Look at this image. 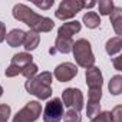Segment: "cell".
Wrapping results in <instances>:
<instances>
[{"label":"cell","mask_w":122,"mask_h":122,"mask_svg":"<svg viewBox=\"0 0 122 122\" xmlns=\"http://www.w3.org/2000/svg\"><path fill=\"white\" fill-rule=\"evenodd\" d=\"M81 121H82V118H81L79 112L75 109H69L63 115V122H81Z\"/></svg>","instance_id":"obj_21"},{"label":"cell","mask_w":122,"mask_h":122,"mask_svg":"<svg viewBox=\"0 0 122 122\" xmlns=\"http://www.w3.org/2000/svg\"><path fill=\"white\" fill-rule=\"evenodd\" d=\"M53 0H47V2H33V5L35 6H37V7H40V9H43V10H47V9H50L52 6H53Z\"/></svg>","instance_id":"obj_26"},{"label":"cell","mask_w":122,"mask_h":122,"mask_svg":"<svg viewBox=\"0 0 122 122\" xmlns=\"http://www.w3.org/2000/svg\"><path fill=\"white\" fill-rule=\"evenodd\" d=\"M10 113H12V109L7 103L0 105V122H7L10 118Z\"/></svg>","instance_id":"obj_23"},{"label":"cell","mask_w":122,"mask_h":122,"mask_svg":"<svg viewBox=\"0 0 122 122\" xmlns=\"http://www.w3.org/2000/svg\"><path fill=\"white\" fill-rule=\"evenodd\" d=\"M72 46H73V39L72 37H60V36H57L56 40H55L53 52L69 53V52H72Z\"/></svg>","instance_id":"obj_14"},{"label":"cell","mask_w":122,"mask_h":122,"mask_svg":"<svg viewBox=\"0 0 122 122\" xmlns=\"http://www.w3.org/2000/svg\"><path fill=\"white\" fill-rule=\"evenodd\" d=\"M6 40V26L3 22H0V43Z\"/></svg>","instance_id":"obj_27"},{"label":"cell","mask_w":122,"mask_h":122,"mask_svg":"<svg viewBox=\"0 0 122 122\" xmlns=\"http://www.w3.org/2000/svg\"><path fill=\"white\" fill-rule=\"evenodd\" d=\"M37 65H35L33 62L32 63H29V65H26L25 68H23V71H22V75L26 78V79H30V78H33V76H36V73H37Z\"/></svg>","instance_id":"obj_22"},{"label":"cell","mask_w":122,"mask_h":122,"mask_svg":"<svg viewBox=\"0 0 122 122\" xmlns=\"http://www.w3.org/2000/svg\"><path fill=\"white\" fill-rule=\"evenodd\" d=\"M91 122H113V121L111 118V112L105 111V112H99L95 118H92Z\"/></svg>","instance_id":"obj_24"},{"label":"cell","mask_w":122,"mask_h":122,"mask_svg":"<svg viewBox=\"0 0 122 122\" xmlns=\"http://www.w3.org/2000/svg\"><path fill=\"white\" fill-rule=\"evenodd\" d=\"M42 115V103L37 101H30L26 103L25 108H22L15 116L13 122H35Z\"/></svg>","instance_id":"obj_5"},{"label":"cell","mask_w":122,"mask_h":122,"mask_svg":"<svg viewBox=\"0 0 122 122\" xmlns=\"http://www.w3.org/2000/svg\"><path fill=\"white\" fill-rule=\"evenodd\" d=\"M96 3L95 2H89V3H83V9H88V7H93Z\"/></svg>","instance_id":"obj_29"},{"label":"cell","mask_w":122,"mask_h":122,"mask_svg":"<svg viewBox=\"0 0 122 122\" xmlns=\"http://www.w3.org/2000/svg\"><path fill=\"white\" fill-rule=\"evenodd\" d=\"M26 32L22 29H13L6 35V42L10 47H17L23 45V39H25Z\"/></svg>","instance_id":"obj_13"},{"label":"cell","mask_w":122,"mask_h":122,"mask_svg":"<svg viewBox=\"0 0 122 122\" xmlns=\"http://www.w3.org/2000/svg\"><path fill=\"white\" fill-rule=\"evenodd\" d=\"M53 73L59 82H69L78 75V66L75 63L65 62V63H60L59 66H56Z\"/></svg>","instance_id":"obj_9"},{"label":"cell","mask_w":122,"mask_h":122,"mask_svg":"<svg viewBox=\"0 0 122 122\" xmlns=\"http://www.w3.org/2000/svg\"><path fill=\"white\" fill-rule=\"evenodd\" d=\"M113 2L112 0H101L98 3V9H99V13L103 15V16H109L113 10Z\"/></svg>","instance_id":"obj_20"},{"label":"cell","mask_w":122,"mask_h":122,"mask_svg":"<svg viewBox=\"0 0 122 122\" xmlns=\"http://www.w3.org/2000/svg\"><path fill=\"white\" fill-rule=\"evenodd\" d=\"M62 103L71 109L75 111H81L83 108V95L81 92V89L78 88H68L62 92Z\"/></svg>","instance_id":"obj_7"},{"label":"cell","mask_w":122,"mask_h":122,"mask_svg":"<svg viewBox=\"0 0 122 122\" xmlns=\"http://www.w3.org/2000/svg\"><path fill=\"white\" fill-rule=\"evenodd\" d=\"M111 118L113 122H122V106L118 105L111 111Z\"/></svg>","instance_id":"obj_25"},{"label":"cell","mask_w":122,"mask_h":122,"mask_svg":"<svg viewBox=\"0 0 122 122\" xmlns=\"http://www.w3.org/2000/svg\"><path fill=\"white\" fill-rule=\"evenodd\" d=\"M85 78H86V85L89 89H95V88H102L103 83V78H102V72L99 68L92 66L88 68L85 72Z\"/></svg>","instance_id":"obj_11"},{"label":"cell","mask_w":122,"mask_h":122,"mask_svg":"<svg viewBox=\"0 0 122 122\" xmlns=\"http://www.w3.org/2000/svg\"><path fill=\"white\" fill-rule=\"evenodd\" d=\"M101 98H102V88L89 89V98H88V106H86V115L92 119L101 112Z\"/></svg>","instance_id":"obj_10"},{"label":"cell","mask_w":122,"mask_h":122,"mask_svg":"<svg viewBox=\"0 0 122 122\" xmlns=\"http://www.w3.org/2000/svg\"><path fill=\"white\" fill-rule=\"evenodd\" d=\"M108 89L112 95H119L122 92V76L121 75H115L112 76V79L109 81Z\"/></svg>","instance_id":"obj_19"},{"label":"cell","mask_w":122,"mask_h":122,"mask_svg":"<svg viewBox=\"0 0 122 122\" xmlns=\"http://www.w3.org/2000/svg\"><path fill=\"white\" fill-rule=\"evenodd\" d=\"M33 62V56L27 52H22V53H16L12 57V63L7 66V69L5 71V75L7 78H15L19 73H22L23 68L29 63Z\"/></svg>","instance_id":"obj_6"},{"label":"cell","mask_w":122,"mask_h":122,"mask_svg":"<svg viewBox=\"0 0 122 122\" xmlns=\"http://www.w3.org/2000/svg\"><path fill=\"white\" fill-rule=\"evenodd\" d=\"M62 118H63V103L59 98H53L45 106L43 121L45 122H59Z\"/></svg>","instance_id":"obj_8"},{"label":"cell","mask_w":122,"mask_h":122,"mask_svg":"<svg viewBox=\"0 0 122 122\" xmlns=\"http://www.w3.org/2000/svg\"><path fill=\"white\" fill-rule=\"evenodd\" d=\"M2 95H3V88L0 86V96H2Z\"/></svg>","instance_id":"obj_30"},{"label":"cell","mask_w":122,"mask_h":122,"mask_svg":"<svg viewBox=\"0 0 122 122\" xmlns=\"http://www.w3.org/2000/svg\"><path fill=\"white\" fill-rule=\"evenodd\" d=\"M121 59H122V56H118V57L113 59V65H115V69H116V71H121V69H122V68H121Z\"/></svg>","instance_id":"obj_28"},{"label":"cell","mask_w":122,"mask_h":122,"mask_svg":"<svg viewBox=\"0 0 122 122\" xmlns=\"http://www.w3.org/2000/svg\"><path fill=\"white\" fill-rule=\"evenodd\" d=\"M83 23H85V26L89 27V29H96V27H99V25H101V17H99V15L95 13V12H88V13L83 15Z\"/></svg>","instance_id":"obj_18"},{"label":"cell","mask_w":122,"mask_h":122,"mask_svg":"<svg viewBox=\"0 0 122 122\" xmlns=\"http://www.w3.org/2000/svg\"><path fill=\"white\" fill-rule=\"evenodd\" d=\"M81 29H82L81 22H78V20H72V22L63 23L62 26L57 29V36H60V37H72L75 33L81 32Z\"/></svg>","instance_id":"obj_12"},{"label":"cell","mask_w":122,"mask_h":122,"mask_svg":"<svg viewBox=\"0 0 122 122\" xmlns=\"http://www.w3.org/2000/svg\"><path fill=\"white\" fill-rule=\"evenodd\" d=\"M83 3L85 2H82V0H63L55 12V16L60 20L72 19L83 9Z\"/></svg>","instance_id":"obj_4"},{"label":"cell","mask_w":122,"mask_h":122,"mask_svg":"<svg viewBox=\"0 0 122 122\" xmlns=\"http://www.w3.org/2000/svg\"><path fill=\"white\" fill-rule=\"evenodd\" d=\"M52 79H53V75L50 72H42L27 79L25 83V88L27 93L35 95L37 99H47L52 96V88H50Z\"/></svg>","instance_id":"obj_2"},{"label":"cell","mask_w":122,"mask_h":122,"mask_svg":"<svg viewBox=\"0 0 122 122\" xmlns=\"http://www.w3.org/2000/svg\"><path fill=\"white\" fill-rule=\"evenodd\" d=\"M121 49H122V39L118 37V36L111 37V39L106 42V45H105V50H106V53H108L109 56H113V55L119 53Z\"/></svg>","instance_id":"obj_17"},{"label":"cell","mask_w":122,"mask_h":122,"mask_svg":"<svg viewBox=\"0 0 122 122\" xmlns=\"http://www.w3.org/2000/svg\"><path fill=\"white\" fill-rule=\"evenodd\" d=\"M13 17L19 22H23L25 25H27L30 27V30L36 32V33H47L53 29L55 23L50 17H45L37 15L36 12H33L29 6L17 3L13 7Z\"/></svg>","instance_id":"obj_1"},{"label":"cell","mask_w":122,"mask_h":122,"mask_svg":"<svg viewBox=\"0 0 122 122\" xmlns=\"http://www.w3.org/2000/svg\"><path fill=\"white\" fill-rule=\"evenodd\" d=\"M39 42H40V35L33 32V30H29L26 32L25 35V39H23V47L26 50H35L37 46H39Z\"/></svg>","instance_id":"obj_15"},{"label":"cell","mask_w":122,"mask_h":122,"mask_svg":"<svg viewBox=\"0 0 122 122\" xmlns=\"http://www.w3.org/2000/svg\"><path fill=\"white\" fill-rule=\"evenodd\" d=\"M109 16H111V23H112L118 37H121V35H122V9L121 7H113L112 13Z\"/></svg>","instance_id":"obj_16"},{"label":"cell","mask_w":122,"mask_h":122,"mask_svg":"<svg viewBox=\"0 0 122 122\" xmlns=\"http://www.w3.org/2000/svg\"><path fill=\"white\" fill-rule=\"evenodd\" d=\"M72 52H73V57L76 60L78 66L88 69L95 65V56L92 53V46H91L89 40L79 39V40L73 42Z\"/></svg>","instance_id":"obj_3"}]
</instances>
